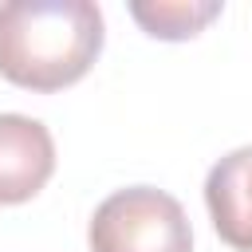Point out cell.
I'll return each instance as SVG.
<instances>
[{"instance_id": "obj_1", "label": "cell", "mask_w": 252, "mask_h": 252, "mask_svg": "<svg viewBox=\"0 0 252 252\" xmlns=\"http://www.w3.org/2000/svg\"><path fill=\"white\" fill-rule=\"evenodd\" d=\"M102 51V12L91 0L0 4V75L28 91H59Z\"/></svg>"}, {"instance_id": "obj_3", "label": "cell", "mask_w": 252, "mask_h": 252, "mask_svg": "<svg viewBox=\"0 0 252 252\" xmlns=\"http://www.w3.org/2000/svg\"><path fill=\"white\" fill-rule=\"evenodd\" d=\"M55 169V142L39 118L0 114V205L32 201Z\"/></svg>"}, {"instance_id": "obj_2", "label": "cell", "mask_w": 252, "mask_h": 252, "mask_svg": "<svg viewBox=\"0 0 252 252\" xmlns=\"http://www.w3.org/2000/svg\"><path fill=\"white\" fill-rule=\"evenodd\" d=\"M91 252H193V228L177 197L154 185L110 193L87 228Z\"/></svg>"}, {"instance_id": "obj_5", "label": "cell", "mask_w": 252, "mask_h": 252, "mask_svg": "<svg viewBox=\"0 0 252 252\" xmlns=\"http://www.w3.org/2000/svg\"><path fill=\"white\" fill-rule=\"evenodd\" d=\"M130 16L158 39H189L220 16V4H130Z\"/></svg>"}, {"instance_id": "obj_4", "label": "cell", "mask_w": 252, "mask_h": 252, "mask_svg": "<svg viewBox=\"0 0 252 252\" xmlns=\"http://www.w3.org/2000/svg\"><path fill=\"white\" fill-rule=\"evenodd\" d=\"M205 205L217 236L236 252H252V146L224 154L209 169Z\"/></svg>"}]
</instances>
